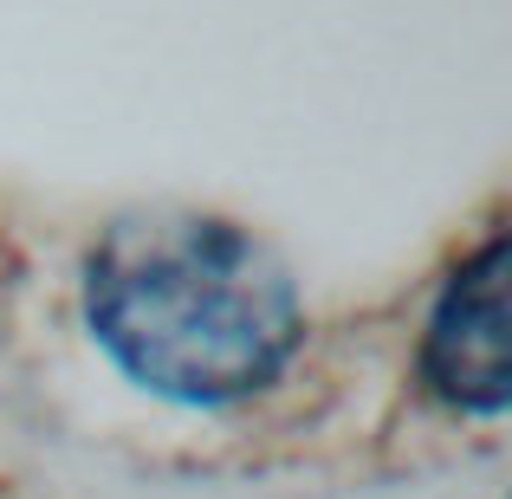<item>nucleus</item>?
<instances>
[{
  "label": "nucleus",
  "mask_w": 512,
  "mask_h": 499,
  "mask_svg": "<svg viewBox=\"0 0 512 499\" xmlns=\"http://www.w3.org/2000/svg\"><path fill=\"white\" fill-rule=\"evenodd\" d=\"M85 331L143 396L240 409L305 350V299L253 227L201 208H137L85 253Z\"/></svg>",
  "instance_id": "nucleus-1"
},
{
  "label": "nucleus",
  "mask_w": 512,
  "mask_h": 499,
  "mask_svg": "<svg viewBox=\"0 0 512 499\" xmlns=\"http://www.w3.org/2000/svg\"><path fill=\"white\" fill-rule=\"evenodd\" d=\"M422 389L454 415L500 422L512 396L506 370V227H487L461 260L448 266L415 350Z\"/></svg>",
  "instance_id": "nucleus-2"
}]
</instances>
